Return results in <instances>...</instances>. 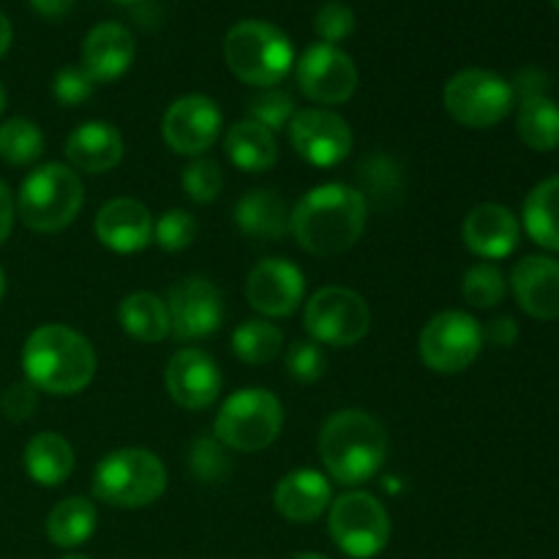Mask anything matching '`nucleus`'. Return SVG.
<instances>
[{"mask_svg": "<svg viewBox=\"0 0 559 559\" xmlns=\"http://www.w3.org/2000/svg\"><path fill=\"white\" fill-rule=\"evenodd\" d=\"M366 218L369 202L364 191L344 183H322L289 213V233L309 254L336 257L358 243Z\"/></svg>", "mask_w": 559, "mask_h": 559, "instance_id": "f257e3e1", "label": "nucleus"}, {"mask_svg": "<svg viewBox=\"0 0 559 559\" xmlns=\"http://www.w3.org/2000/svg\"><path fill=\"white\" fill-rule=\"evenodd\" d=\"M22 369L36 391L49 396H74L91 385L96 374V353L82 333L49 322L27 336L22 347Z\"/></svg>", "mask_w": 559, "mask_h": 559, "instance_id": "f03ea898", "label": "nucleus"}, {"mask_svg": "<svg viewBox=\"0 0 559 559\" xmlns=\"http://www.w3.org/2000/svg\"><path fill=\"white\" fill-rule=\"evenodd\" d=\"M317 451L336 484L360 486L385 464L388 435L374 415L364 409H338L322 424Z\"/></svg>", "mask_w": 559, "mask_h": 559, "instance_id": "7ed1b4c3", "label": "nucleus"}, {"mask_svg": "<svg viewBox=\"0 0 559 559\" xmlns=\"http://www.w3.org/2000/svg\"><path fill=\"white\" fill-rule=\"evenodd\" d=\"M227 69L240 82L254 87H273L289 74L295 63V49L287 33L262 20L235 22L224 38Z\"/></svg>", "mask_w": 559, "mask_h": 559, "instance_id": "20e7f679", "label": "nucleus"}, {"mask_svg": "<svg viewBox=\"0 0 559 559\" xmlns=\"http://www.w3.org/2000/svg\"><path fill=\"white\" fill-rule=\"evenodd\" d=\"M85 205L82 178L66 164H41L33 169L16 194V213L33 233H60Z\"/></svg>", "mask_w": 559, "mask_h": 559, "instance_id": "39448f33", "label": "nucleus"}, {"mask_svg": "<svg viewBox=\"0 0 559 559\" xmlns=\"http://www.w3.org/2000/svg\"><path fill=\"white\" fill-rule=\"evenodd\" d=\"M167 491V469L162 459L145 448H120L98 462L93 495L112 508L153 506Z\"/></svg>", "mask_w": 559, "mask_h": 559, "instance_id": "423d86ee", "label": "nucleus"}, {"mask_svg": "<svg viewBox=\"0 0 559 559\" xmlns=\"http://www.w3.org/2000/svg\"><path fill=\"white\" fill-rule=\"evenodd\" d=\"M284 426V407L265 388H243L222 404L213 437L238 453L265 451Z\"/></svg>", "mask_w": 559, "mask_h": 559, "instance_id": "0eeeda50", "label": "nucleus"}, {"mask_svg": "<svg viewBox=\"0 0 559 559\" xmlns=\"http://www.w3.org/2000/svg\"><path fill=\"white\" fill-rule=\"evenodd\" d=\"M448 115L464 129H491L513 109V87L500 74L486 69H464L448 80L442 93Z\"/></svg>", "mask_w": 559, "mask_h": 559, "instance_id": "6e6552de", "label": "nucleus"}, {"mask_svg": "<svg viewBox=\"0 0 559 559\" xmlns=\"http://www.w3.org/2000/svg\"><path fill=\"white\" fill-rule=\"evenodd\" d=\"M328 530L338 549L353 559H371L391 540V516L374 495L347 491L328 516Z\"/></svg>", "mask_w": 559, "mask_h": 559, "instance_id": "1a4fd4ad", "label": "nucleus"}, {"mask_svg": "<svg viewBox=\"0 0 559 559\" xmlns=\"http://www.w3.org/2000/svg\"><path fill=\"white\" fill-rule=\"evenodd\" d=\"M304 325L317 344L353 347L369 333L371 311L355 289L322 287L306 304Z\"/></svg>", "mask_w": 559, "mask_h": 559, "instance_id": "9d476101", "label": "nucleus"}, {"mask_svg": "<svg viewBox=\"0 0 559 559\" xmlns=\"http://www.w3.org/2000/svg\"><path fill=\"white\" fill-rule=\"evenodd\" d=\"M484 349V328L467 311H440L420 333V358L437 374L469 369Z\"/></svg>", "mask_w": 559, "mask_h": 559, "instance_id": "9b49d317", "label": "nucleus"}, {"mask_svg": "<svg viewBox=\"0 0 559 559\" xmlns=\"http://www.w3.org/2000/svg\"><path fill=\"white\" fill-rule=\"evenodd\" d=\"M298 87L306 98L325 107H336L358 91V69L344 49L333 44H314L298 60Z\"/></svg>", "mask_w": 559, "mask_h": 559, "instance_id": "f8f14e48", "label": "nucleus"}, {"mask_svg": "<svg viewBox=\"0 0 559 559\" xmlns=\"http://www.w3.org/2000/svg\"><path fill=\"white\" fill-rule=\"evenodd\" d=\"M169 325L180 342H194L216 333L224 322V295L213 282L202 276L180 278L169 289Z\"/></svg>", "mask_w": 559, "mask_h": 559, "instance_id": "ddd939ff", "label": "nucleus"}, {"mask_svg": "<svg viewBox=\"0 0 559 559\" xmlns=\"http://www.w3.org/2000/svg\"><path fill=\"white\" fill-rule=\"evenodd\" d=\"M287 129L295 153L314 167H336L353 151V131L347 120L331 109H300Z\"/></svg>", "mask_w": 559, "mask_h": 559, "instance_id": "4468645a", "label": "nucleus"}, {"mask_svg": "<svg viewBox=\"0 0 559 559\" xmlns=\"http://www.w3.org/2000/svg\"><path fill=\"white\" fill-rule=\"evenodd\" d=\"M222 109L213 98L191 93L169 104L162 120V136L178 156H202L211 151L222 131Z\"/></svg>", "mask_w": 559, "mask_h": 559, "instance_id": "2eb2a0df", "label": "nucleus"}, {"mask_svg": "<svg viewBox=\"0 0 559 559\" xmlns=\"http://www.w3.org/2000/svg\"><path fill=\"white\" fill-rule=\"evenodd\" d=\"M164 385L178 407L207 409L222 393V371L202 349H178L164 371Z\"/></svg>", "mask_w": 559, "mask_h": 559, "instance_id": "dca6fc26", "label": "nucleus"}, {"mask_svg": "<svg viewBox=\"0 0 559 559\" xmlns=\"http://www.w3.org/2000/svg\"><path fill=\"white\" fill-rule=\"evenodd\" d=\"M304 271L276 257L257 262L246 278V298L265 317H289L304 304Z\"/></svg>", "mask_w": 559, "mask_h": 559, "instance_id": "f3484780", "label": "nucleus"}, {"mask_svg": "<svg viewBox=\"0 0 559 559\" xmlns=\"http://www.w3.org/2000/svg\"><path fill=\"white\" fill-rule=\"evenodd\" d=\"M462 238L467 249L480 260H502L516 251L522 229H519V218L513 216L511 207L484 202L467 213Z\"/></svg>", "mask_w": 559, "mask_h": 559, "instance_id": "a211bd4d", "label": "nucleus"}, {"mask_svg": "<svg viewBox=\"0 0 559 559\" xmlns=\"http://www.w3.org/2000/svg\"><path fill=\"white\" fill-rule=\"evenodd\" d=\"M511 289L524 314L535 320L559 317V260L533 254L519 260L511 273Z\"/></svg>", "mask_w": 559, "mask_h": 559, "instance_id": "6ab92c4d", "label": "nucleus"}, {"mask_svg": "<svg viewBox=\"0 0 559 559\" xmlns=\"http://www.w3.org/2000/svg\"><path fill=\"white\" fill-rule=\"evenodd\" d=\"M134 36L120 22H98L82 41V69L98 82H115L134 63Z\"/></svg>", "mask_w": 559, "mask_h": 559, "instance_id": "aec40b11", "label": "nucleus"}, {"mask_svg": "<svg viewBox=\"0 0 559 559\" xmlns=\"http://www.w3.org/2000/svg\"><path fill=\"white\" fill-rule=\"evenodd\" d=\"M96 238L118 254H134L153 240V216L140 200H109L96 216Z\"/></svg>", "mask_w": 559, "mask_h": 559, "instance_id": "412c9836", "label": "nucleus"}, {"mask_svg": "<svg viewBox=\"0 0 559 559\" xmlns=\"http://www.w3.org/2000/svg\"><path fill=\"white\" fill-rule=\"evenodd\" d=\"M333 500L331 484L317 469H293L273 489V508L293 524H311Z\"/></svg>", "mask_w": 559, "mask_h": 559, "instance_id": "4be33fe9", "label": "nucleus"}, {"mask_svg": "<svg viewBox=\"0 0 559 559\" xmlns=\"http://www.w3.org/2000/svg\"><path fill=\"white\" fill-rule=\"evenodd\" d=\"M123 136L112 123H104V120L76 126L66 140V156H69L74 173H112L123 162Z\"/></svg>", "mask_w": 559, "mask_h": 559, "instance_id": "5701e85b", "label": "nucleus"}, {"mask_svg": "<svg viewBox=\"0 0 559 559\" xmlns=\"http://www.w3.org/2000/svg\"><path fill=\"white\" fill-rule=\"evenodd\" d=\"M235 224L257 240H282L289 233V207L276 191L254 189L235 205Z\"/></svg>", "mask_w": 559, "mask_h": 559, "instance_id": "b1692460", "label": "nucleus"}, {"mask_svg": "<svg viewBox=\"0 0 559 559\" xmlns=\"http://www.w3.org/2000/svg\"><path fill=\"white\" fill-rule=\"evenodd\" d=\"M224 151H227L229 162L243 173H267L278 158V145L273 131L265 126L254 123V120H240L227 131L224 140Z\"/></svg>", "mask_w": 559, "mask_h": 559, "instance_id": "393cba45", "label": "nucleus"}, {"mask_svg": "<svg viewBox=\"0 0 559 559\" xmlns=\"http://www.w3.org/2000/svg\"><path fill=\"white\" fill-rule=\"evenodd\" d=\"M25 469L38 486H60L74 469V448L58 431H41L25 445Z\"/></svg>", "mask_w": 559, "mask_h": 559, "instance_id": "a878e982", "label": "nucleus"}, {"mask_svg": "<svg viewBox=\"0 0 559 559\" xmlns=\"http://www.w3.org/2000/svg\"><path fill=\"white\" fill-rule=\"evenodd\" d=\"M118 322L129 336L147 344L162 342L173 331L167 300H162L153 293H134L129 298H123V304L118 309Z\"/></svg>", "mask_w": 559, "mask_h": 559, "instance_id": "bb28decb", "label": "nucleus"}, {"mask_svg": "<svg viewBox=\"0 0 559 559\" xmlns=\"http://www.w3.org/2000/svg\"><path fill=\"white\" fill-rule=\"evenodd\" d=\"M524 229L538 246L559 251V175L535 186L524 200Z\"/></svg>", "mask_w": 559, "mask_h": 559, "instance_id": "cd10ccee", "label": "nucleus"}, {"mask_svg": "<svg viewBox=\"0 0 559 559\" xmlns=\"http://www.w3.org/2000/svg\"><path fill=\"white\" fill-rule=\"evenodd\" d=\"M98 513L96 506L85 497H69L60 500L47 516V535L60 549H76L96 533Z\"/></svg>", "mask_w": 559, "mask_h": 559, "instance_id": "c85d7f7f", "label": "nucleus"}, {"mask_svg": "<svg viewBox=\"0 0 559 559\" xmlns=\"http://www.w3.org/2000/svg\"><path fill=\"white\" fill-rule=\"evenodd\" d=\"M516 131L527 147L549 153L559 147V104L549 96L519 102Z\"/></svg>", "mask_w": 559, "mask_h": 559, "instance_id": "c756f323", "label": "nucleus"}, {"mask_svg": "<svg viewBox=\"0 0 559 559\" xmlns=\"http://www.w3.org/2000/svg\"><path fill=\"white\" fill-rule=\"evenodd\" d=\"M284 347V333L267 320H246L238 331L233 333V353L243 364L265 366L278 358Z\"/></svg>", "mask_w": 559, "mask_h": 559, "instance_id": "7c9ffc66", "label": "nucleus"}, {"mask_svg": "<svg viewBox=\"0 0 559 559\" xmlns=\"http://www.w3.org/2000/svg\"><path fill=\"white\" fill-rule=\"evenodd\" d=\"M44 153V134L33 120L11 118L0 126V158L14 167L33 164Z\"/></svg>", "mask_w": 559, "mask_h": 559, "instance_id": "2f4dec72", "label": "nucleus"}, {"mask_svg": "<svg viewBox=\"0 0 559 559\" xmlns=\"http://www.w3.org/2000/svg\"><path fill=\"white\" fill-rule=\"evenodd\" d=\"M506 273L495 262H478L462 278V295L475 309H491L506 298Z\"/></svg>", "mask_w": 559, "mask_h": 559, "instance_id": "473e14b6", "label": "nucleus"}, {"mask_svg": "<svg viewBox=\"0 0 559 559\" xmlns=\"http://www.w3.org/2000/svg\"><path fill=\"white\" fill-rule=\"evenodd\" d=\"M295 118V102L287 91L278 87H265L249 102V120L265 126L267 131L287 129L289 120Z\"/></svg>", "mask_w": 559, "mask_h": 559, "instance_id": "72a5a7b5", "label": "nucleus"}, {"mask_svg": "<svg viewBox=\"0 0 559 559\" xmlns=\"http://www.w3.org/2000/svg\"><path fill=\"white\" fill-rule=\"evenodd\" d=\"M189 467L191 473L200 480H205V484H218V480L227 478L229 473L227 451H224V445L216 437H200V440H194V445H191Z\"/></svg>", "mask_w": 559, "mask_h": 559, "instance_id": "f704fd0d", "label": "nucleus"}, {"mask_svg": "<svg viewBox=\"0 0 559 559\" xmlns=\"http://www.w3.org/2000/svg\"><path fill=\"white\" fill-rule=\"evenodd\" d=\"M224 189V173L213 158H197L189 167L183 169V191L194 202H207L218 200Z\"/></svg>", "mask_w": 559, "mask_h": 559, "instance_id": "c9c22d12", "label": "nucleus"}, {"mask_svg": "<svg viewBox=\"0 0 559 559\" xmlns=\"http://www.w3.org/2000/svg\"><path fill=\"white\" fill-rule=\"evenodd\" d=\"M153 240L162 246L164 251H183L189 249L197 240V218L191 213L180 211H167L158 224H153Z\"/></svg>", "mask_w": 559, "mask_h": 559, "instance_id": "e433bc0d", "label": "nucleus"}, {"mask_svg": "<svg viewBox=\"0 0 559 559\" xmlns=\"http://www.w3.org/2000/svg\"><path fill=\"white\" fill-rule=\"evenodd\" d=\"M284 366H287V374L293 377L295 382H317L322 374H325L328 358L322 353V344L317 342H295L293 347L284 355Z\"/></svg>", "mask_w": 559, "mask_h": 559, "instance_id": "4c0bfd02", "label": "nucleus"}, {"mask_svg": "<svg viewBox=\"0 0 559 559\" xmlns=\"http://www.w3.org/2000/svg\"><path fill=\"white\" fill-rule=\"evenodd\" d=\"M314 31L317 36L322 38V44H333L336 47L338 41L353 36L355 31V14L347 3L342 0H328V3L320 5L314 16Z\"/></svg>", "mask_w": 559, "mask_h": 559, "instance_id": "58836bf2", "label": "nucleus"}, {"mask_svg": "<svg viewBox=\"0 0 559 559\" xmlns=\"http://www.w3.org/2000/svg\"><path fill=\"white\" fill-rule=\"evenodd\" d=\"M360 180L369 189V194H374L377 200H385V197L399 194L402 189V175L399 167L388 156H371L364 158V164L358 167Z\"/></svg>", "mask_w": 559, "mask_h": 559, "instance_id": "ea45409f", "label": "nucleus"}, {"mask_svg": "<svg viewBox=\"0 0 559 559\" xmlns=\"http://www.w3.org/2000/svg\"><path fill=\"white\" fill-rule=\"evenodd\" d=\"M96 91V80L82 66H63L52 80V93L63 107H80Z\"/></svg>", "mask_w": 559, "mask_h": 559, "instance_id": "a19ab883", "label": "nucleus"}, {"mask_svg": "<svg viewBox=\"0 0 559 559\" xmlns=\"http://www.w3.org/2000/svg\"><path fill=\"white\" fill-rule=\"evenodd\" d=\"M38 407V391L31 382H14L0 399V409L9 420H27Z\"/></svg>", "mask_w": 559, "mask_h": 559, "instance_id": "79ce46f5", "label": "nucleus"}, {"mask_svg": "<svg viewBox=\"0 0 559 559\" xmlns=\"http://www.w3.org/2000/svg\"><path fill=\"white\" fill-rule=\"evenodd\" d=\"M513 98L519 96V102H527V98H540L546 96V87H549V80L540 69H524L519 71L516 80L511 82Z\"/></svg>", "mask_w": 559, "mask_h": 559, "instance_id": "37998d69", "label": "nucleus"}, {"mask_svg": "<svg viewBox=\"0 0 559 559\" xmlns=\"http://www.w3.org/2000/svg\"><path fill=\"white\" fill-rule=\"evenodd\" d=\"M519 338V325L513 317H497L484 328V342L495 344V347H511Z\"/></svg>", "mask_w": 559, "mask_h": 559, "instance_id": "c03bdc74", "label": "nucleus"}, {"mask_svg": "<svg viewBox=\"0 0 559 559\" xmlns=\"http://www.w3.org/2000/svg\"><path fill=\"white\" fill-rule=\"evenodd\" d=\"M14 213H16L14 194H11L9 186L0 180V243H5V238L11 235V227H14Z\"/></svg>", "mask_w": 559, "mask_h": 559, "instance_id": "a18cd8bd", "label": "nucleus"}, {"mask_svg": "<svg viewBox=\"0 0 559 559\" xmlns=\"http://www.w3.org/2000/svg\"><path fill=\"white\" fill-rule=\"evenodd\" d=\"M74 3L76 0H31L33 11L47 16V20H60V16H66L74 9Z\"/></svg>", "mask_w": 559, "mask_h": 559, "instance_id": "49530a36", "label": "nucleus"}, {"mask_svg": "<svg viewBox=\"0 0 559 559\" xmlns=\"http://www.w3.org/2000/svg\"><path fill=\"white\" fill-rule=\"evenodd\" d=\"M11 41H14V27H11L9 16L0 11V58H5V52L11 49Z\"/></svg>", "mask_w": 559, "mask_h": 559, "instance_id": "de8ad7c7", "label": "nucleus"}, {"mask_svg": "<svg viewBox=\"0 0 559 559\" xmlns=\"http://www.w3.org/2000/svg\"><path fill=\"white\" fill-rule=\"evenodd\" d=\"M5 102H9V96H5V87H3V82H0V115H3Z\"/></svg>", "mask_w": 559, "mask_h": 559, "instance_id": "09e8293b", "label": "nucleus"}, {"mask_svg": "<svg viewBox=\"0 0 559 559\" xmlns=\"http://www.w3.org/2000/svg\"><path fill=\"white\" fill-rule=\"evenodd\" d=\"M3 293H5V273L3 267H0V298H3Z\"/></svg>", "mask_w": 559, "mask_h": 559, "instance_id": "8fccbe9b", "label": "nucleus"}, {"mask_svg": "<svg viewBox=\"0 0 559 559\" xmlns=\"http://www.w3.org/2000/svg\"><path fill=\"white\" fill-rule=\"evenodd\" d=\"M293 559H328V557H322V555H298V557H293Z\"/></svg>", "mask_w": 559, "mask_h": 559, "instance_id": "3c124183", "label": "nucleus"}, {"mask_svg": "<svg viewBox=\"0 0 559 559\" xmlns=\"http://www.w3.org/2000/svg\"><path fill=\"white\" fill-rule=\"evenodd\" d=\"M112 3H123V5H129V3H140V0H112Z\"/></svg>", "mask_w": 559, "mask_h": 559, "instance_id": "603ef678", "label": "nucleus"}, {"mask_svg": "<svg viewBox=\"0 0 559 559\" xmlns=\"http://www.w3.org/2000/svg\"><path fill=\"white\" fill-rule=\"evenodd\" d=\"M63 559H87V557H82V555H69V557H63Z\"/></svg>", "mask_w": 559, "mask_h": 559, "instance_id": "864d4df0", "label": "nucleus"}, {"mask_svg": "<svg viewBox=\"0 0 559 559\" xmlns=\"http://www.w3.org/2000/svg\"><path fill=\"white\" fill-rule=\"evenodd\" d=\"M551 5H555V9L559 11V0H551Z\"/></svg>", "mask_w": 559, "mask_h": 559, "instance_id": "5fc2aeb1", "label": "nucleus"}]
</instances>
